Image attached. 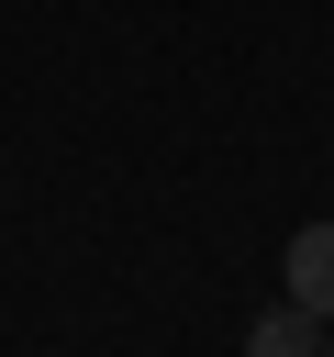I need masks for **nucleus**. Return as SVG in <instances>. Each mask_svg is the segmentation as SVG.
<instances>
[{"label": "nucleus", "instance_id": "7ed1b4c3", "mask_svg": "<svg viewBox=\"0 0 334 357\" xmlns=\"http://www.w3.org/2000/svg\"><path fill=\"white\" fill-rule=\"evenodd\" d=\"M323 357H334V335H323Z\"/></svg>", "mask_w": 334, "mask_h": 357}, {"label": "nucleus", "instance_id": "f257e3e1", "mask_svg": "<svg viewBox=\"0 0 334 357\" xmlns=\"http://www.w3.org/2000/svg\"><path fill=\"white\" fill-rule=\"evenodd\" d=\"M278 279H289V301H301V312H323V324H334V223H301V234H289V257H278Z\"/></svg>", "mask_w": 334, "mask_h": 357}, {"label": "nucleus", "instance_id": "f03ea898", "mask_svg": "<svg viewBox=\"0 0 334 357\" xmlns=\"http://www.w3.org/2000/svg\"><path fill=\"white\" fill-rule=\"evenodd\" d=\"M245 357H323V312H301V301H278V312H256V335H245Z\"/></svg>", "mask_w": 334, "mask_h": 357}]
</instances>
